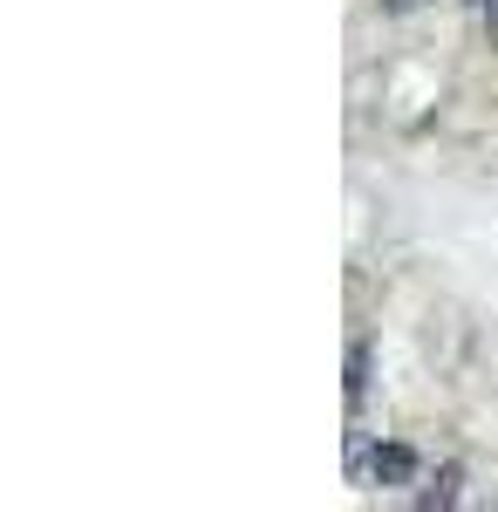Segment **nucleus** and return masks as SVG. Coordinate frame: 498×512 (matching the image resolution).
Wrapping results in <instances>:
<instances>
[{"instance_id": "f03ea898", "label": "nucleus", "mask_w": 498, "mask_h": 512, "mask_svg": "<svg viewBox=\"0 0 498 512\" xmlns=\"http://www.w3.org/2000/svg\"><path fill=\"white\" fill-rule=\"evenodd\" d=\"M485 28H492V48H498V0H485Z\"/></svg>"}, {"instance_id": "7ed1b4c3", "label": "nucleus", "mask_w": 498, "mask_h": 512, "mask_svg": "<svg viewBox=\"0 0 498 512\" xmlns=\"http://www.w3.org/2000/svg\"><path fill=\"white\" fill-rule=\"evenodd\" d=\"M478 7H485V0H478Z\"/></svg>"}, {"instance_id": "f257e3e1", "label": "nucleus", "mask_w": 498, "mask_h": 512, "mask_svg": "<svg viewBox=\"0 0 498 512\" xmlns=\"http://www.w3.org/2000/svg\"><path fill=\"white\" fill-rule=\"evenodd\" d=\"M369 472L383 478V485H410V478H417V458H410L403 444H376V458H369Z\"/></svg>"}]
</instances>
